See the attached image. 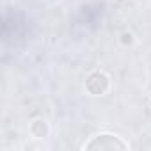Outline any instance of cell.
I'll use <instances>...</instances> for the list:
<instances>
[{
    "label": "cell",
    "instance_id": "1",
    "mask_svg": "<svg viewBox=\"0 0 151 151\" xmlns=\"http://www.w3.org/2000/svg\"><path fill=\"white\" fill-rule=\"evenodd\" d=\"M86 149H100V151H112V149H128V142L114 133H100L93 137L86 146Z\"/></svg>",
    "mask_w": 151,
    "mask_h": 151
},
{
    "label": "cell",
    "instance_id": "2",
    "mask_svg": "<svg viewBox=\"0 0 151 151\" xmlns=\"http://www.w3.org/2000/svg\"><path fill=\"white\" fill-rule=\"evenodd\" d=\"M110 89V77L101 71V69H94L87 75L86 78V91L91 96H103L107 94Z\"/></svg>",
    "mask_w": 151,
    "mask_h": 151
},
{
    "label": "cell",
    "instance_id": "3",
    "mask_svg": "<svg viewBox=\"0 0 151 151\" xmlns=\"http://www.w3.org/2000/svg\"><path fill=\"white\" fill-rule=\"evenodd\" d=\"M29 133L32 139H46L50 135V124L46 123V119L37 117L29 124Z\"/></svg>",
    "mask_w": 151,
    "mask_h": 151
},
{
    "label": "cell",
    "instance_id": "4",
    "mask_svg": "<svg viewBox=\"0 0 151 151\" xmlns=\"http://www.w3.org/2000/svg\"><path fill=\"white\" fill-rule=\"evenodd\" d=\"M119 43H121L123 46H132V45L135 43V36H133L132 32H123V34L119 36Z\"/></svg>",
    "mask_w": 151,
    "mask_h": 151
},
{
    "label": "cell",
    "instance_id": "5",
    "mask_svg": "<svg viewBox=\"0 0 151 151\" xmlns=\"http://www.w3.org/2000/svg\"><path fill=\"white\" fill-rule=\"evenodd\" d=\"M117 2H128V0H117Z\"/></svg>",
    "mask_w": 151,
    "mask_h": 151
}]
</instances>
